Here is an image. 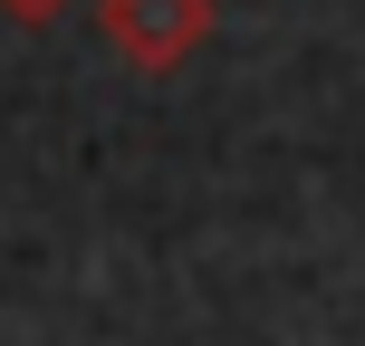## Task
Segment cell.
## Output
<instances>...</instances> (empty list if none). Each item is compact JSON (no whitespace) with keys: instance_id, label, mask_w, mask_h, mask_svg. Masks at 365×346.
Masks as SVG:
<instances>
[{"instance_id":"6da1fadb","label":"cell","mask_w":365,"mask_h":346,"mask_svg":"<svg viewBox=\"0 0 365 346\" xmlns=\"http://www.w3.org/2000/svg\"><path fill=\"white\" fill-rule=\"evenodd\" d=\"M221 0H96V29H106V49L125 58V68L145 77H173L202 58V39H212Z\"/></svg>"},{"instance_id":"7a4b0ae2","label":"cell","mask_w":365,"mask_h":346,"mask_svg":"<svg viewBox=\"0 0 365 346\" xmlns=\"http://www.w3.org/2000/svg\"><path fill=\"white\" fill-rule=\"evenodd\" d=\"M0 10H10V19H19V29H48V19H68V10H77V0H0Z\"/></svg>"}]
</instances>
